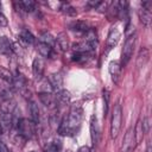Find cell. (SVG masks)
I'll use <instances>...</instances> for the list:
<instances>
[{
    "mask_svg": "<svg viewBox=\"0 0 152 152\" xmlns=\"http://www.w3.org/2000/svg\"><path fill=\"white\" fill-rule=\"evenodd\" d=\"M90 137L93 145H97L100 141V126L97 122V118L95 115H91L90 118Z\"/></svg>",
    "mask_w": 152,
    "mask_h": 152,
    "instance_id": "52a82bcc",
    "label": "cell"
},
{
    "mask_svg": "<svg viewBox=\"0 0 152 152\" xmlns=\"http://www.w3.org/2000/svg\"><path fill=\"white\" fill-rule=\"evenodd\" d=\"M30 114H31V119H32V122L33 124H38L39 122V108H38V104L36 102H30Z\"/></svg>",
    "mask_w": 152,
    "mask_h": 152,
    "instance_id": "e0dca14e",
    "label": "cell"
},
{
    "mask_svg": "<svg viewBox=\"0 0 152 152\" xmlns=\"http://www.w3.org/2000/svg\"><path fill=\"white\" fill-rule=\"evenodd\" d=\"M109 5H110V2H108V1H100L99 6L95 10H97L99 12H106L108 10V6Z\"/></svg>",
    "mask_w": 152,
    "mask_h": 152,
    "instance_id": "484cf974",
    "label": "cell"
},
{
    "mask_svg": "<svg viewBox=\"0 0 152 152\" xmlns=\"http://www.w3.org/2000/svg\"><path fill=\"white\" fill-rule=\"evenodd\" d=\"M120 152H126V151H121V150H120Z\"/></svg>",
    "mask_w": 152,
    "mask_h": 152,
    "instance_id": "d6a6232c",
    "label": "cell"
},
{
    "mask_svg": "<svg viewBox=\"0 0 152 152\" xmlns=\"http://www.w3.org/2000/svg\"><path fill=\"white\" fill-rule=\"evenodd\" d=\"M146 152H151V144H150V142L147 144V148H146Z\"/></svg>",
    "mask_w": 152,
    "mask_h": 152,
    "instance_id": "4dcf8cb0",
    "label": "cell"
},
{
    "mask_svg": "<svg viewBox=\"0 0 152 152\" xmlns=\"http://www.w3.org/2000/svg\"><path fill=\"white\" fill-rule=\"evenodd\" d=\"M141 128H142V132L144 133H147L148 129H150V119L148 118H144L142 122H141Z\"/></svg>",
    "mask_w": 152,
    "mask_h": 152,
    "instance_id": "4316f807",
    "label": "cell"
},
{
    "mask_svg": "<svg viewBox=\"0 0 152 152\" xmlns=\"http://www.w3.org/2000/svg\"><path fill=\"white\" fill-rule=\"evenodd\" d=\"M39 42H42V43H44V44H48V45H50V46H52V48H53V45L56 44L55 38H53L49 32H44V33H42V36H40V40H39Z\"/></svg>",
    "mask_w": 152,
    "mask_h": 152,
    "instance_id": "cb8c5ba5",
    "label": "cell"
},
{
    "mask_svg": "<svg viewBox=\"0 0 152 152\" xmlns=\"http://www.w3.org/2000/svg\"><path fill=\"white\" fill-rule=\"evenodd\" d=\"M56 40V45L59 48L61 51H66L69 49V38L66 36V33L61 32L57 34V37L55 38Z\"/></svg>",
    "mask_w": 152,
    "mask_h": 152,
    "instance_id": "8fae6325",
    "label": "cell"
},
{
    "mask_svg": "<svg viewBox=\"0 0 152 152\" xmlns=\"http://www.w3.org/2000/svg\"><path fill=\"white\" fill-rule=\"evenodd\" d=\"M135 37H137V34L134 32V33H131L125 40V44L122 48V53H121V66H125L129 62V59L133 55V50H134V45H135Z\"/></svg>",
    "mask_w": 152,
    "mask_h": 152,
    "instance_id": "7a4b0ae2",
    "label": "cell"
},
{
    "mask_svg": "<svg viewBox=\"0 0 152 152\" xmlns=\"http://www.w3.org/2000/svg\"><path fill=\"white\" fill-rule=\"evenodd\" d=\"M0 152H10L8 147L6 146V144L4 141H1V140H0Z\"/></svg>",
    "mask_w": 152,
    "mask_h": 152,
    "instance_id": "f1b7e54d",
    "label": "cell"
},
{
    "mask_svg": "<svg viewBox=\"0 0 152 152\" xmlns=\"http://www.w3.org/2000/svg\"><path fill=\"white\" fill-rule=\"evenodd\" d=\"M120 37H121V25L119 23H116L110 27L109 33H108V38H107V50L108 51L114 49L118 45Z\"/></svg>",
    "mask_w": 152,
    "mask_h": 152,
    "instance_id": "3957f363",
    "label": "cell"
},
{
    "mask_svg": "<svg viewBox=\"0 0 152 152\" xmlns=\"http://www.w3.org/2000/svg\"><path fill=\"white\" fill-rule=\"evenodd\" d=\"M40 102L49 109H55L57 107V100L56 96H53L50 91H40L38 94Z\"/></svg>",
    "mask_w": 152,
    "mask_h": 152,
    "instance_id": "8992f818",
    "label": "cell"
},
{
    "mask_svg": "<svg viewBox=\"0 0 152 152\" xmlns=\"http://www.w3.org/2000/svg\"><path fill=\"white\" fill-rule=\"evenodd\" d=\"M61 10H62V12H63L64 14H66V15H69V17H75V15L77 14L76 8L72 7V6H71L70 4H68V2H62Z\"/></svg>",
    "mask_w": 152,
    "mask_h": 152,
    "instance_id": "d6986e66",
    "label": "cell"
},
{
    "mask_svg": "<svg viewBox=\"0 0 152 152\" xmlns=\"http://www.w3.org/2000/svg\"><path fill=\"white\" fill-rule=\"evenodd\" d=\"M77 152H90V148H89L88 146H82V147L78 148Z\"/></svg>",
    "mask_w": 152,
    "mask_h": 152,
    "instance_id": "f546056e",
    "label": "cell"
},
{
    "mask_svg": "<svg viewBox=\"0 0 152 152\" xmlns=\"http://www.w3.org/2000/svg\"><path fill=\"white\" fill-rule=\"evenodd\" d=\"M44 61L40 58V57H37L33 59V63H32V72H33V76L39 80L42 78L43 74H44Z\"/></svg>",
    "mask_w": 152,
    "mask_h": 152,
    "instance_id": "ba28073f",
    "label": "cell"
},
{
    "mask_svg": "<svg viewBox=\"0 0 152 152\" xmlns=\"http://www.w3.org/2000/svg\"><path fill=\"white\" fill-rule=\"evenodd\" d=\"M49 83L51 86L52 89L57 90V91H61L63 89V77L61 76V74L58 72H55V74H51L49 76Z\"/></svg>",
    "mask_w": 152,
    "mask_h": 152,
    "instance_id": "9c48e42d",
    "label": "cell"
},
{
    "mask_svg": "<svg viewBox=\"0 0 152 152\" xmlns=\"http://www.w3.org/2000/svg\"><path fill=\"white\" fill-rule=\"evenodd\" d=\"M0 51L4 55H11L13 51L12 43L7 37H0Z\"/></svg>",
    "mask_w": 152,
    "mask_h": 152,
    "instance_id": "9a60e30c",
    "label": "cell"
},
{
    "mask_svg": "<svg viewBox=\"0 0 152 152\" xmlns=\"http://www.w3.org/2000/svg\"><path fill=\"white\" fill-rule=\"evenodd\" d=\"M19 38L21 42H24L25 44H28V45L34 43V36L28 30H21L19 33Z\"/></svg>",
    "mask_w": 152,
    "mask_h": 152,
    "instance_id": "ac0fdd59",
    "label": "cell"
},
{
    "mask_svg": "<svg viewBox=\"0 0 152 152\" xmlns=\"http://www.w3.org/2000/svg\"><path fill=\"white\" fill-rule=\"evenodd\" d=\"M18 131L20 133V135H23L26 139H30L33 135V124L31 121H28V119L21 118L18 120Z\"/></svg>",
    "mask_w": 152,
    "mask_h": 152,
    "instance_id": "277c9868",
    "label": "cell"
},
{
    "mask_svg": "<svg viewBox=\"0 0 152 152\" xmlns=\"http://www.w3.org/2000/svg\"><path fill=\"white\" fill-rule=\"evenodd\" d=\"M151 8H152V2L150 1L141 2V10L139 11V17H140V21L145 26H150L151 24V20H152Z\"/></svg>",
    "mask_w": 152,
    "mask_h": 152,
    "instance_id": "5b68a950",
    "label": "cell"
},
{
    "mask_svg": "<svg viewBox=\"0 0 152 152\" xmlns=\"http://www.w3.org/2000/svg\"><path fill=\"white\" fill-rule=\"evenodd\" d=\"M121 121H122V109L121 104L116 103L113 108L112 113V121H110V137L114 139L120 132L121 128Z\"/></svg>",
    "mask_w": 152,
    "mask_h": 152,
    "instance_id": "6da1fadb",
    "label": "cell"
},
{
    "mask_svg": "<svg viewBox=\"0 0 152 152\" xmlns=\"http://www.w3.org/2000/svg\"><path fill=\"white\" fill-rule=\"evenodd\" d=\"M56 100L59 101L61 103H68L70 101V94H69V91H66L64 89H62L61 91H57Z\"/></svg>",
    "mask_w": 152,
    "mask_h": 152,
    "instance_id": "7402d4cb",
    "label": "cell"
},
{
    "mask_svg": "<svg viewBox=\"0 0 152 152\" xmlns=\"http://www.w3.org/2000/svg\"><path fill=\"white\" fill-rule=\"evenodd\" d=\"M19 6L25 11V12H33L34 11V7H36V2L32 1V0H24V1H20L19 2Z\"/></svg>",
    "mask_w": 152,
    "mask_h": 152,
    "instance_id": "44dd1931",
    "label": "cell"
},
{
    "mask_svg": "<svg viewBox=\"0 0 152 152\" xmlns=\"http://www.w3.org/2000/svg\"><path fill=\"white\" fill-rule=\"evenodd\" d=\"M83 40H86L87 43H89V44H91V45H94V46H95V44H96V42H97V38H96V33H95V31L89 28V30L86 32V36H84V39H83Z\"/></svg>",
    "mask_w": 152,
    "mask_h": 152,
    "instance_id": "603a6c76",
    "label": "cell"
},
{
    "mask_svg": "<svg viewBox=\"0 0 152 152\" xmlns=\"http://www.w3.org/2000/svg\"><path fill=\"white\" fill-rule=\"evenodd\" d=\"M0 127L2 131H10L12 127V114L8 112H4L0 116Z\"/></svg>",
    "mask_w": 152,
    "mask_h": 152,
    "instance_id": "7c38bea8",
    "label": "cell"
},
{
    "mask_svg": "<svg viewBox=\"0 0 152 152\" xmlns=\"http://www.w3.org/2000/svg\"><path fill=\"white\" fill-rule=\"evenodd\" d=\"M69 28L72 30V31H77V32H87L89 30L87 23L82 21V20H76V21H72L69 24Z\"/></svg>",
    "mask_w": 152,
    "mask_h": 152,
    "instance_id": "2e32d148",
    "label": "cell"
},
{
    "mask_svg": "<svg viewBox=\"0 0 152 152\" xmlns=\"http://www.w3.org/2000/svg\"><path fill=\"white\" fill-rule=\"evenodd\" d=\"M37 50L40 53V56H43V57H46V58H53L55 57V50H53V48L50 46V45H48V44H44V43L39 42L37 44Z\"/></svg>",
    "mask_w": 152,
    "mask_h": 152,
    "instance_id": "30bf717a",
    "label": "cell"
},
{
    "mask_svg": "<svg viewBox=\"0 0 152 152\" xmlns=\"http://www.w3.org/2000/svg\"><path fill=\"white\" fill-rule=\"evenodd\" d=\"M0 78L2 81H5L8 84H13V76L10 72V70H7L4 66H0Z\"/></svg>",
    "mask_w": 152,
    "mask_h": 152,
    "instance_id": "ffe728a7",
    "label": "cell"
},
{
    "mask_svg": "<svg viewBox=\"0 0 152 152\" xmlns=\"http://www.w3.org/2000/svg\"><path fill=\"white\" fill-rule=\"evenodd\" d=\"M7 25V19L5 18V15L0 12V26H6Z\"/></svg>",
    "mask_w": 152,
    "mask_h": 152,
    "instance_id": "83f0119b",
    "label": "cell"
},
{
    "mask_svg": "<svg viewBox=\"0 0 152 152\" xmlns=\"http://www.w3.org/2000/svg\"><path fill=\"white\" fill-rule=\"evenodd\" d=\"M59 150H61V142L59 141H52L45 148V152H59Z\"/></svg>",
    "mask_w": 152,
    "mask_h": 152,
    "instance_id": "d4e9b609",
    "label": "cell"
},
{
    "mask_svg": "<svg viewBox=\"0 0 152 152\" xmlns=\"http://www.w3.org/2000/svg\"><path fill=\"white\" fill-rule=\"evenodd\" d=\"M1 133H2V129H1V127H0V134H1Z\"/></svg>",
    "mask_w": 152,
    "mask_h": 152,
    "instance_id": "1f68e13d",
    "label": "cell"
},
{
    "mask_svg": "<svg viewBox=\"0 0 152 152\" xmlns=\"http://www.w3.org/2000/svg\"><path fill=\"white\" fill-rule=\"evenodd\" d=\"M121 64L119 61H112L109 63V74L113 78V81H118V77L120 76V71H121Z\"/></svg>",
    "mask_w": 152,
    "mask_h": 152,
    "instance_id": "4fadbf2b",
    "label": "cell"
},
{
    "mask_svg": "<svg viewBox=\"0 0 152 152\" xmlns=\"http://www.w3.org/2000/svg\"><path fill=\"white\" fill-rule=\"evenodd\" d=\"M150 58V51L147 48H142L140 51H139V55H138V59H137V66L138 68H141V66H145V64L147 63Z\"/></svg>",
    "mask_w": 152,
    "mask_h": 152,
    "instance_id": "5bb4252c",
    "label": "cell"
}]
</instances>
